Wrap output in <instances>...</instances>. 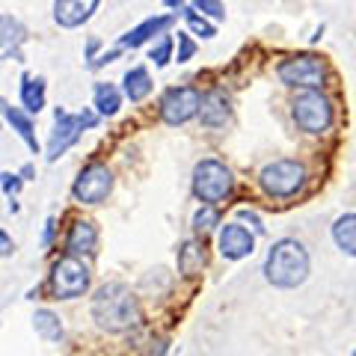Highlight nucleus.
I'll use <instances>...</instances> for the list:
<instances>
[{"mask_svg": "<svg viewBox=\"0 0 356 356\" xmlns=\"http://www.w3.org/2000/svg\"><path fill=\"white\" fill-rule=\"evenodd\" d=\"M92 321L104 332H125L131 327H137V321H140L137 297L131 294L128 285L107 282L92 297Z\"/></svg>", "mask_w": 356, "mask_h": 356, "instance_id": "f257e3e1", "label": "nucleus"}, {"mask_svg": "<svg viewBox=\"0 0 356 356\" xmlns=\"http://www.w3.org/2000/svg\"><path fill=\"white\" fill-rule=\"evenodd\" d=\"M309 267L312 261L303 243L294 238H282L273 243L264 259V280L273 288H297L306 282Z\"/></svg>", "mask_w": 356, "mask_h": 356, "instance_id": "f03ea898", "label": "nucleus"}, {"mask_svg": "<svg viewBox=\"0 0 356 356\" xmlns=\"http://www.w3.org/2000/svg\"><path fill=\"white\" fill-rule=\"evenodd\" d=\"M259 184L270 199H291V196H297L300 191H303L306 166L300 161H288V158L273 161L259 172Z\"/></svg>", "mask_w": 356, "mask_h": 356, "instance_id": "7ed1b4c3", "label": "nucleus"}, {"mask_svg": "<svg viewBox=\"0 0 356 356\" xmlns=\"http://www.w3.org/2000/svg\"><path fill=\"white\" fill-rule=\"evenodd\" d=\"M232 187H235V178L226 170V163H220L217 158H205L196 163L193 170V196L202 205H217L222 202Z\"/></svg>", "mask_w": 356, "mask_h": 356, "instance_id": "20e7f679", "label": "nucleus"}, {"mask_svg": "<svg viewBox=\"0 0 356 356\" xmlns=\"http://www.w3.org/2000/svg\"><path fill=\"white\" fill-rule=\"evenodd\" d=\"M294 122H297V128L300 131H306V134H324L330 131L332 125V104H330V98L321 92V89H306V92H300L294 98Z\"/></svg>", "mask_w": 356, "mask_h": 356, "instance_id": "39448f33", "label": "nucleus"}, {"mask_svg": "<svg viewBox=\"0 0 356 356\" xmlns=\"http://www.w3.org/2000/svg\"><path fill=\"white\" fill-rule=\"evenodd\" d=\"M89 282H92V273L89 267L81 261V255H65L54 264L51 270V291L60 300H74L89 291Z\"/></svg>", "mask_w": 356, "mask_h": 356, "instance_id": "423d86ee", "label": "nucleus"}, {"mask_svg": "<svg viewBox=\"0 0 356 356\" xmlns=\"http://www.w3.org/2000/svg\"><path fill=\"white\" fill-rule=\"evenodd\" d=\"M54 131H51V140H48V161H57L60 154L74 146L77 140H81L83 128H92L95 125V116L83 110V113H65L63 107L54 110Z\"/></svg>", "mask_w": 356, "mask_h": 356, "instance_id": "0eeeda50", "label": "nucleus"}, {"mask_svg": "<svg viewBox=\"0 0 356 356\" xmlns=\"http://www.w3.org/2000/svg\"><path fill=\"white\" fill-rule=\"evenodd\" d=\"M280 81L285 86H297V89H321L327 77V65L324 60L312 57V54H297V57L280 63Z\"/></svg>", "mask_w": 356, "mask_h": 356, "instance_id": "6e6552de", "label": "nucleus"}, {"mask_svg": "<svg viewBox=\"0 0 356 356\" xmlns=\"http://www.w3.org/2000/svg\"><path fill=\"white\" fill-rule=\"evenodd\" d=\"M110 191H113V172L102 163L86 166L72 184V196L83 205H102L110 196Z\"/></svg>", "mask_w": 356, "mask_h": 356, "instance_id": "1a4fd4ad", "label": "nucleus"}, {"mask_svg": "<svg viewBox=\"0 0 356 356\" xmlns=\"http://www.w3.org/2000/svg\"><path fill=\"white\" fill-rule=\"evenodd\" d=\"M202 104V95L193 86H172L166 89V95L161 98V116L166 125H184L187 119H193Z\"/></svg>", "mask_w": 356, "mask_h": 356, "instance_id": "9d476101", "label": "nucleus"}, {"mask_svg": "<svg viewBox=\"0 0 356 356\" xmlns=\"http://www.w3.org/2000/svg\"><path fill=\"white\" fill-rule=\"evenodd\" d=\"M255 250V235H250L247 226L241 222H226L220 232V255L229 261L247 259V255Z\"/></svg>", "mask_w": 356, "mask_h": 356, "instance_id": "9b49d317", "label": "nucleus"}, {"mask_svg": "<svg viewBox=\"0 0 356 356\" xmlns=\"http://www.w3.org/2000/svg\"><path fill=\"white\" fill-rule=\"evenodd\" d=\"M98 9V0H54V18L60 27H81Z\"/></svg>", "mask_w": 356, "mask_h": 356, "instance_id": "f8f14e48", "label": "nucleus"}, {"mask_svg": "<svg viewBox=\"0 0 356 356\" xmlns=\"http://www.w3.org/2000/svg\"><path fill=\"white\" fill-rule=\"evenodd\" d=\"M65 250L72 255H92L98 250V229L92 220H74L65 238Z\"/></svg>", "mask_w": 356, "mask_h": 356, "instance_id": "ddd939ff", "label": "nucleus"}, {"mask_svg": "<svg viewBox=\"0 0 356 356\" xmlns=\"http://www.w3.org/2000/svg\"><path fill=\"white\" fill-rule=\"evenodd\" d=\"M229 98L220 92V89H211L202 95V104H199V119H202L205 128H222L229 122Z\"/></svg>", "mask_w": 356, "mask_h": 356, "instance_id": "4468645a", "label": "nucleus"}, {"mask_svg": "<svg viewBox=\"0 0 356 356\" xmlns=\"http://www.w3.org/2000/svg\"><path fill=\"white\" fill-rule=\"evenodd\" d=\"M170 24H172V15H161V18H149V21H143L140 27H134L131 33H125V36H122V48H140L143 42H149L152 36H158V33H163Z\"/></svg>", "mask_w": 356, "mask_h": 356, "instance_id": "2eb2a0df", "label": "nucleus"}, {"mask_svg": "<svg viewBox=\"0 0 356 356\" xmlns=\"http://www.w3.org/2000/svg\"><path fill=\"white\" fill-rule=\"evenodd\" d=\"M332 241L344 255L356 259V214H344L332 222Z\"/></svg>", "mask_w": 356, "mask_h": 356, "instance_id": "dca6fc26", "label": "nucleus"}, {"mask_svg": "<svg viewBox=\"0 0 356 356\" xmlns=\"http://www.w3.org/2000/svg\"><path fill=\"white\" fill-rule=\"evenodd\" d=\"M0 107H3V116H6V122H9V125H13V128L18 131V137L27 143V149H30V152H39V140H36V134H33V122H30L24 113H21L18 107L9 104V102H3Z\"/></svg>", "mask_w": 356, "mask_h": 356, "instance_id": "f3484780", "label": "nucleus"}, {"mask_svg": "<svg viewBox=\"0 0 356 356\" xmlns=\"http://www.w3.org/2000/svg\"><path fill=\"white\" fill-rule=\"evenodd\" d=\"M21 104H24L30 113H39L44 107V81L42 77L24 74V81H21Z\"/></svg>", "mask_w": 356, "mask_h": 356, "instance_id": "a211bd4d", "label": "nucleus"}, {"mask_svg": "<svg viewBox=\"0 0 356 356\" xmlns=\"http://www.w3.org/2000/svg\"><path fill=\"white\" fill-rule=\"evenodd\" d=\"M33 327H36V332L44 341H60L63 339V321L54 315L51 309H39L36 315H33Z\"/></svg>", "mask_w": 356, "mask_h": 356, "instance_id": "6ab92c4d", "label": "nucleus"}, {"mask_svg": "<svg viewBox=\"0 0 356 356\" xmlns=\"http://www.w3.org/2000/svg\"><path fill=\"white\" fill-rule=\"evenodd\" d=\"M0 24H3V60L18 57V44L24 42V27H21V21L13 15H3Z\"/></svg>", "mask_w": 356, "mask_h": 356, "instance_id": "aec40b11", "label": "nucleus"}, {"mask_svg": "<svg viewBox=\"0 0 356 356\" xmlns=\"http://www.w3.org/2000/svg\"><path fill=\"white\" fill-rule=\"evenodd\" d=\"M149 92H152V77H149V72L143 69V65L131 69L125 74V95L131 98V102H143Z\"/></svg>", "mask_w": 356, "mask_h": 356, "instance_id": "412c9836", "label": "nucleus"}, {"mask_svg": "<svg viewBox=\"0 0 356 356\" xmlns=\"http://www.w3.org/2000/svg\"><path fill=\"white\" fill-rule=\"evenodd\" d=\"M202 264H205V255L193 241H187L184 247L178 250V270H181L184 276H196L199 270H202Z\"/></svg>", "mask_w": 356, "mask_h": 356, "instance_id": "4be33fe9", "label": "nucleus"}, {"mask_svg": "<svg viewBox=\"0 0 356 356\" xmlns=\"http://www.w3.org/2000/svg\"><path fill=\"white\" fill-rule=\"evenodd\" d=\"M119 104H122V95H119V89L113 83H98L95 86V107H98V113L113 116L119 110Z\"/></svg>", "mask_w": 356, "mask_h": 356, "instance_id": "5701e85b", "label": "nucleus"}, {"mask_svg": "<svg viewBox=\"0 0 356 356\" xmlns=\"http://www.w3.org/2000/svg\"><path fill=\"white\" fill-rule=\"evenodd\" d=\"M181 13H184V18H187V24H191V30H193V33H199V36H202V39L217 36L214 24H208V21L196 13V6H181Z\"/></svg>", "mask_w": 356, "mask_h": 356, "instance_id": "b1692460", "label": "nucleus"}, {"mask_svg": "<svg viewBox=\"0 0 356 356\" xmlns=\"http://www.w3.org/2000/svg\"><path fill=\"white\" fill-rule=\"evenodd\" d=\"M217 222H220V214L214 211V205H202V208H199L196 214H193V229H196V232H211V229L217 226Z\"/></svg>", "mask_w": 356, "mask_h": 356, "instance_id": "393cba45", "label": "nucleus"}, {"mask_svg": "<svg viewBox=\"0 0 356 356\" xmlns=\"http://www.w3.org/2000/svg\"><path fill=\"white\" fill-rule=\"evenodd\" d=\"M170 57H172V36H163L161 42H158V48H152V60H154V65H163L170 63Z\"/></svg>", "mask_w": 356, "mask_h": 356, "instance_id": "a878e982", "label": "nucleus"}, {"mask_svg": "<svg viewBox=\"0 0 356 356\" xmlns=\"http://www.w3.org/2000/svg\"><path fill=\"white\" fill-rule=\"evenodd\" d=\"M193 6L196 9H202V13H208L211 18H226V6L220 3V0H193Z\"/></svg>", "mask_w": 356, "mask_h": 356, "instance_id": "bb28decb", "label": "nucleus"}, {"mask_svg": "<svg viewBox=\"0 0 356 356\" xmlns=\"http://www.w3.org/2000/svg\"><path fill=\"white\" fill-rule=\"evenodd\" d=\"M196 54V44L191 42L187 33H178V63H187Z\"/></svg>", "mask_w": 356, "mask_h": 356, "instance_id": "cd10ccee", "label": "nucleus"}, {"mask_svg": "<svg viewBox=\"0 0 356 356\" xmlns=\"http://www.w3.org/2000/svg\"><path fill=\"white\" fill-rule=\"evenodd\" d=\"M18 187H21L18 175H13V172H3V193H6V196H15V193H18Z\"/></svg>", "mask_w": 356, "mask_h": 356, "instance_id": "c85d7f7f", "label": "nucleus"}, {"mask_svg": "<svg viewBox=\"0 0 356 356\" xmlns=\"http://www.w3.org/2000/svg\"><path fill=\"white\" fill-rule=\"evenodd\" d=\"M238 217H241L243 222H250V226H252L255 232H259V235H261V232H264V226H261V220H259V214H252V211H247V208H243V211H238Z\"/></svg>", "mask_w": 356, "mask_h": 356, "instance_id": "c756f323", "label": "nucleus"}, {"mask_svg": "<svg viewBox=\"0 0 356 356\" xmlns=\"http://www.w3.org/2000/svg\"><path fill=\"white\" fill-rule=\"evenodd\" d=\"M0 241H3V255H13V243H9V235H6V232H0Z\"/></svg>", "mask_w": 356, "mask_h": 356, "instance_id": "7c9ffc66", "label": "nucleus"}, {"mask_svg": "<svg viewBox=\"0 0 356 356\" xmlns=\"http://www.w3.org/2000/svg\"><path fill=\"white\" fill-rule=\"evenodd\" d=\"M353 356H356V350H353Z\"/></svg>", "mask_w": 356, "mask_h": 356, "instance_id": "2f4dec72", "label": "nucleus"}]
</instances>
